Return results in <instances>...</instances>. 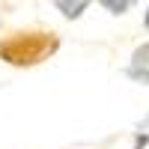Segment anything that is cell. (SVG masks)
Listing matches in <instances>:
<instances>
[{
	"mask_svg": "<svg viewBox=\"0 0 149 149\" xmlns=\"http://www.w3.org/2000/svg\"><path fill=\"white\" fill-rule=\"evenodd\" d=\"M60 48V36L51 30H18L0 39V60L9 66H39Z\"/></svg>",
	"mask_w": 149,
	"mask_h": 149,
	"instance_id": "1",
	"label": "cell"
},
{
	"mask_svg": "<svg viewBox=\"0 0 149 149\" xmlns=\"http://www.w3.org/2000/svg\"><path fill=\"white\" fill-rule=\"evenodd\" d=\"M125 74L131 81H137V84H149V42L140 45L137 51L131 54V63H128Z\"/></svg>",
	"mask_w": 149,
	"mask_h": 149,
	"instance_id": "2",
	"label": "cell"
},
{
	"mask_svg": "<svg viewBox=\"0 0 149 149\" xmlns=\"http://www.w3.org/2000/svg\"><path fill=\"white\" fill-rule=\"evenodd\" d=\"M93 0H54V6H57V12L63 18H69V21H74V18H81L84 12H86V6H90Z\"/></svg>",
	"mask_w": 149,
	"mask_h": 149,
	"instance_id": "3",
	"label": "cell"
},
{
	"mask_svg": "<svg viewBox=\"0 0 149 149\" xmlns=\"http://www.w3.org/2000/svg\"><path fill=\"white\" fill-rule=\"evenodd\" d=\"M134 3H137V0H98V6H104L110 15H125Z\"/></svg>",
	"mask_w": 149,
	"mask_h": 149,
	"instance_id": "4",
	"label": "cell"
},
{
	"mask_svg": "<svg viewBox=\"0 0 149 149\" xmlns=\"http://www.w3.org/2000/svg\"><path fill=\"white\" fill-rule=\"evenodd\" d=\"M143 24H146V30H149V6H146V15H143Z\"/></svg>",
	"mask_w": 149,
	"mask_h": 149,
	"instance_id": "5",
	"label": "cell"
}]
</instances>
